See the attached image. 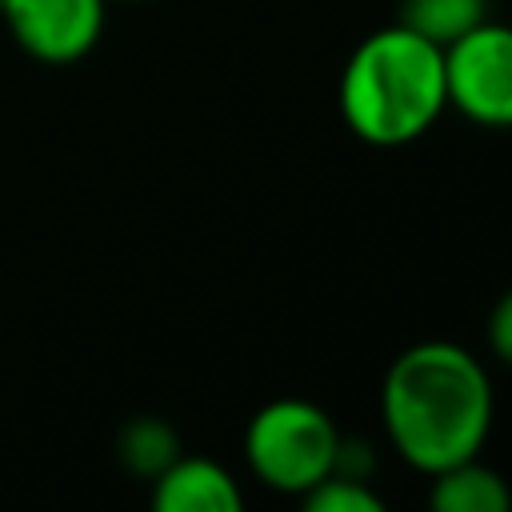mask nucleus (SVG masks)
<instances>
[{"label":"nucleus","mask_w":512,"mask_h":512,"mask_svg":"<svg viewBox=\"0 0 512 512\" xmlns=\"http://www.w3.org/2000/svg\"><path fill=\"white\" fill-rule=\"evenodd\" d=\"M492 408L484 364L452 340H420L404 348L380 384L388 444L424 476L480 456L492 428Z\"/></svg>","instance_id":"1"},{"label":"nucleus","mask_w":512,"mask_h":512,"mask_svg":"<svg viewBox=\"0 0 512 512\" xmlns=\"http://www.w3.org/2000/svg\"><path fill=\"white\" fill-rule=\"evenodd\" d=\"M340 116L372 148L420 140L448 108L444 48L404 24L364 36L340 72Z\"/></svg>","instance_id":"2"},{"label":"nucleus","mask_w":512,"mask_h":512,"mask_svg":"<svg viewBox=\"0 0 512 512\" xmlns=\"http://www.w3.org/2000/svg\"><path fill=\"white\" fill-rule=\"evenodd\" d=\"M340 432L332 416L300 396L272 400L244 428V460L252 476L284 496H304L336 468Z\"/></svg>","instance_id":"3"},{"label":"nucleus","mask_w":512,"mask_h":512,"mask_svg":"<svg viewBox=\"0 0 512 512\" xmlns=\"http://www.w3.org/2000/svg\"><path fill=\"white\" fill-rule=\"evenodd\" d=\"M448 104L480 128H512V28L484 20L444 48Z\"/></svg>","instance_id":"4"},{"label":"nucleus","mask_w":512,"mask_h":512,"mask_svg":"<svg viewBox=\"0 0 512 512\" xmlns=\"http://www.w3.org/2000/svg\"><path fill=\"white\" fill-rule=\"evenodd\" d=\"M108 0H0L16 48L40 64H80L104 32Z\"/></svg>","instance_id":"5"},{"label":"nucleus","mask_w":512,"mask_h":512,"mask_svg":"<svg viewBox=\"0 0 512 512\" xmlns=\"http://www.w3.org/2000/svg\"><path fill=\"white\" fill-rule=\"evenodd\" d=\"M152 508L156 512H240L244 492L224 464L180 452L152 480Z\"/></svg>","instance_id":"6"},{"label":"nucleus","mask_w":512,"mask_h":512,"mask_svg":"<svg viewBox=\"0 0 512 512\" xmlns=\"http://www.w3.org/2000/svg\"><path fill=\"white\" fill-rule=\"evenodd\" d=\"M428 504L436 512H508L512 488L480 456H468V460H456V464L432 472Z\"/></svg>","instance_id":"7"},{"label":"nucleus","mask_w":512,"mask_h":512,"mask_svg":"<svg viewBox=\"0 0 512 512\" xmlns=\"http://www.w3.org/2000/svg\"><path fill=\"white\" fill-rule=\"evenodd\" d=\"M484 20H488V0H404L396 24L412 28L436 48H448Z\"/></svg>","instance_id":"8"},{"label":"nucleus","mask_w":512,"mask_h":512,"mask_svg":"<svg viewBox=\"0 0 512 512\" xmlns=\"http://www.w3.org/2000/svg\"><path fill=\"white\" fill-rule=\"evenodd\" d=\"M116 456L120 464L140 476V480H156L176 456H180V436L168 420L160 416H136L120 428L116 436Z\"/></svg>","instance_id":"9"},{"label":"nucleus","mask_w":512,"mask_h":512,"mask_svg":"<svg viewBox=\"0 0 512 512\" xmlns=\"http://www.w3.org/2000/svg\"><path fill=\"white\" fill-rule=\"evenodd\" d=\"M300 500L308 512H384V496H376L368 480H356L344 472H328Z\"/></svg>","instance_id":"10"},{"label":"nucleus","mask_w":512,"mask_h":512,"mask_svg":"<svg viewBox=\"0 0 512 512\" xmlns=\"http://www.w3.org/2000/svg\"><path fill=\"white\" fill-rule=\"evenodd\" d=\"M488 348L504 360V364H512V288L492 304V312H488Z\"/></svg>","instance_id":"11"},{"label":"nucleus","mask_w":512,"mask_h":512,"mask_svg":"<svg viewBox=\"0 0 512 512\" xmlns=\"http://www.w3.org/2000/svg\"><path fill=\"white\" fill-rule=\"evenodd\" d=\"M132 4H136V0H132Z\"/></svg>","instance_id":"12"}]
</instances>
